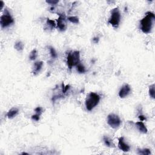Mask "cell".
Returning a JSON list of instances; mask_svg holds the SVG:
<instances>
[{
  "label": "cell",
  "instance_id": "cell-10",
  "mask_svg": "<svg viewBox=\"0 0 155 155\" xmlns=\"http://www.w3.org/2000/svg\"><path fill=\"white\" fill-rule=\"evenodd\" d=\"M43 66V61H38L36 62L34 64V70L32 72L33 75H36L41 71L42 67Z\"/></svg>",
  "mask_w": 155,
  "mask_h": 155
},
{
  "label": "cell",
  "instance_id": "cell-11",
  "mask_svg": "<svg viewBox=\"0 0 155 155\" xmlns=\"http://www.w3.org/2000/svg\"><path fill=\"white\" fill-rule=\"evenodd\" d=\"M136 126L139 131L140 132L142 133L146 134L147 133L148 130H147V127H146L145 124L142 122V121H139V122H136Z\"/></svg>",
  "mask_w": 155,
  "mask_h": 155
},
{
  "label": "cell",
  "instance_id": "cell-29",
  "mask_svg": "<svg viewBox=\"0 0 155 155\" xmlns=\"http://www.w3.org/2000/svg\"><path fill=\"white\" fill-rule=\"evenodd\" d=\"M22 155H28V153H22Z\"/></svg>",
  "mask_w": 155,
  "mask_h": 155
},
{
  "label": "cell",
  "instance_id": "cell-20",
  "mask_svg": "<svg viewBox=\"0 0 155 155\" xmlns=\"http://www.w3.org/2000/svg\"><path fill=\"white\" fill-rule=\"evenodd\" d=\"M68 20L71 23H74V24H78L79 23V18L77 17H68Z\"/></svg>",
  "mask_w": 155,
  "mask_h": 155
},
{
  "label": "cell",
  "instance_id": "cell-24",
  "mask_svg": "<svg viewBox=\"0 0 155 155\" xmlns=\"http://www.w3.org/2000/svg\"><path fill=\"white\" fill-rule=\"evenodd\" d=\"M59 2V1L58 0H47L46 1V2L47 3L49 4H51V5H55L58 2Z\"/></svg>",
  "mask_w": 155,
  "mask_h": 155
},
{
  "label": "cell",
  "instance_id": "cell-21",
  "mask_svg": "<svg viewBox=\"0 0 155 155\" xmlns=\"http://www.w3.org/2000/svg\"><path fill=\"white\" fill-rule=\"evenodd\" d=\"M49 50H50V55H51V56L52 58H56L58 55H57V53L56 50H55L54 48L52 46H49Z\"/></svg>",
  "mask_w": 155,
  "mask_h": 155
},
{
  "label": "cell",
  "instance_id": "cell-19",
  "mask_svg": "<svg viewBox=\"0 0 155 155\" xmlns=\"http://www.w3.org/2000/svg\"><path fill=\"white\" fill-rule=\"evenodd\" d=\"M46 24H47V26L49 27H50L51 29H53V28H54V27H55L56 26V24L55 23L54 21L51 20V19H49V18L47 19Z\"/></svg>",
  "mask_w": 155,
  "mask_h": 155
},
{
  "label": "cell",
  "instance_id": "cell-4",
  "mask_svg": "<svg viewBox=\"0 0 155 155\" xmlns=\"http://www.w3.org/2000/svg\"><path fill=\"white\" fill-rule=\"evenodd\" d=\"M121 13L118 7L113 9L111 12V17L109 19V23L111 24L113 27L117 28L119 25L121 21Z\"/></svg>",
  "mask_w": 155,
  "mask_h": 155
},
{
  "label": "cell",
  "instance_id": "cell-2",
  "mask_svg": "<svg viewBox=\"0 0 155 155\" xmlns=\"http://www.w3.org/2000/svg\"><path fill=\"white\" fill-rule=\"evenodd\" d=\"M100 101V96L98 94L94 92H90L87 96L85 100V107L87 110L91 111Z\"/></svg>",
  "mask_w": 155,
  "mask_h": 155
},
{
  "label": "cell",
  "instance_id": "cell-28",
  "mask_svg": "<svg viewBox=\"0 0 155 155\" xmlns=\"http://www.w3.org/2000/svg\"><path fill=\"white\" fill-rule=\"evenodd\" d=\"M0 3H1V9H2V7H3L4 6V2L2 1H0Z\"/></svg>",
  "mask_w": 155,
  "mask_h": 155
},
{
  "label": "cell",
  "instance_id": "cell-22",
  "mask_svg": "<svg viewBox=\"0 0 155 155\" xmlns=\"http://www.w3.org/2000/svg\"><path fill=\"white\" fill-rule=\"evenodd\" d=\"M70 89V85H64V83L62 84V92L63 93H65L67 91V90Z\"/></svg>",
  "mask_w": 155,
  "mask_h": 155
},
{
  "label": "cell",
  "instance_id": "cell-8",
  "mask_svg": "<svg viewBox=\"0 0 155 155\" xmlns=\"http://www.w3.org/2000/svg\"><path fill=\"white\" fill-rule=\"evenodd\" d=\"M131 89L128 84H125L122 87L119 92V96L121 98H124L130 94Z\"/></svg>",
  "mask_w": 155,
  "mask_h": 155
},
{
  "label": "cell",
  "instance_id": "cell-25",
  "mask_svg": "<svg viewBox=\"0 0 155 155\" xmlns=\"http://www.w3.org/2000/svg\"><path fill=\"white\" fill-rule=\"evenodd\" d=\"M39 118H40V115H38V114H35L32 116V119L33 120H35L36 121H38L39 120Z\"/></svg>",
  "mask_w": 155,
  "mask_h": 155
},
{
  "label": "cell",
  "instance_id": "cell-26",
  "mask_svg": "<svg viewBox=\"0 0 155 155\" xmlns=\"http://www.w3.org/2000/svg\"><path fill=\"white\" fill-rule=\"evenodd\" d=\"M139 119L141 121H143L144 120H146V118L144 115H139Z\"/></svg>",
  "mask_w": 155,
  "mask_h": 155
},
{
  "label": "cell",
  "instance_id": "cell-15",
  "mask_svg": "<svg viewBox=\"0 0 155 155\" xmlns=\"http://www.w3.org/2000/svg\"><path fill=\"white\" fill-rule=\"evenodd\" d=\"M137 153L139 155H148L151 154V152L148 148H144V149H137Z\"/></svg>",
  "mask_w": 155,
  "mask_h": 155
},
{
  "label": "cell",
  "instance_id": "cell-9",
  "mask_svg": "<svg viewBox=\"0 0 155 155\" xmlns=\"http://www.w3.org/2000/svg\"><path fill=\"white\" fill-rule=\"evenodd\" d=\"M118 147L120 150L124 152H127L130 151V147L127 144L124 142L123 137H121L118 139Z\"/></svg>",
  "mask_w": 155,
  "mask_h": 155
},
{
  "label": "cell",
  "instance_id": "cell-5",
  "mask_svg": "<svg viewBox=\"0 0 155 155\" xmlns=\"http://www.w3.org/2000/svg\"><path fill=\"white\" fill-rule=\"evenodd\" d=\"M14 23V19L7 9L5 10L4 14L2 15L0 19V24L2 28H5Z\"/></svg>",
  "mask_w": 155,
  "mask_h": 155
},
{
  "label": "cell",
  "instance_id": "cell-6",
  "mask_svg": "<svg viewBox=\"0 0 155 155\" xmlns=\"http://www.w3.org/2000/svg\"><path fill=\"white\" fill-rule=\"evenodd\" d=\"M107 123L111 128H118L121 124V120L118 115L111 113L107 117Z\"/></svg>",
  "mask_w": 155,
  "mask_h": 155
},
{
  "label": "cell",
  "instance_id": "cell-17",
  "mask_svg": "<svg viewBox=\"0 0 155 155\" xmlns=\"http://www.w3.org/2000/svg\"><path fill=\"white\" fill-rule=\"evenodd\" d=\"M37 56H38V52L36 49H33L30 53L29 58L30 59V60H35Z\"/></svg>",
  "mask_w": 155,
  "mask_h": 155
},
{
  "label": "cell",
  "instance_id": "cell-3",
  "mask_svg": "<svg viewBox=\"0 0 155 155\" xmlns=\"http://www.w3.org/2000/svg\"><path fill=\"white\" fill-rule=\"evenodd\" d=\"M67 63L70 70L74 66H76L80 63V52L78 50L70 52L67 56Z\"/></svg>",
  "mask_w": 155,
  "mask_h": 155
},
{
  "label": "cell",
  "instance_id": "cell-27",
  "mask_svg": "<svg viewBox=\"0 0 155 155\" xmlns=\"http://www.w3.org/2000/svg\"><path fill=\"white\" fill-rule=\"evenodd\" d=\"M93 42L95 43H98L99 41V38H94L93 39Z\"/></svg>",
  "mask_w": 155,
  "mask_h": 155
},
{
  "label": "cell",
  "instance_id": "cell-16",
  "mask_svg": "<svg viewBox=\"0 0 155 155\" xmlns=\"http://www.w3.org/2000/svg\"><path fill=\"white\" fill-rule=\"evenodd\" d=\"M76 67H77L78 72L79 73H85V72H86L85 67H84L82 64H81V63H79V64H78V65H76Z\"/></svg>",
  "mask_w": 155,
  "mask_h": 155
},
{
  "label": "cell",
  "instance_id": "cell-13",
  "mask_svg": "<svg viewBox=\"0 0 155 155\" xmlns=\"http://www.w3.org/2000/svg\"><path fill=\"white\" fill-rule=\"evenodd\" d=\"M103 141L104 142V144H105V146L108 147H115L113 143L112 142L111 140L110 139L109 137H107V136H104L103 137Z\"/></svg>",
  "mask_w": 155,
  "mask_h": 155
},
{
  "label": "cell",
  "instance_id": "cell-18",
  "mask_svg": "<svg viewBox=\"0 0 155 155\" xmlns=\"http://www.w3.org/2000/svg\"><path fill=\"white\" fill-rule=\"evenodd\" d=\"M155 84H152V85L149 87V95L152 98L155 99Z\"/></svg>",
  "mask_w": 155,
  "mask_h": 155
},
{
  "label": "cell",
  "instance_id": "cell-1",
  "mask_svg": "<svg viewBox=\"0 0 155 155\" xmlns=\"http://www.w3.org/2000/svg\"><path fill=\"white\" fill-rule=\"evenodd\" d=\"M155 17V14L151 12L146 13V15L140 21L141 29L144 33H149L151 32L154 24Z\"/></svg>",
  "mask_w": 155,
  "mask_h": 155
},
{
  "label": "cell",
  "instance_id": "cell-12",
  "mask_svg": "<svg viewBox=\"0 0 155 155\" xmlns=\"http://www.w3.org/2000/svg\"><path fill=\"white\" fill-rule=\"evenodd\" d=\"M18 109L17 108H12V109L9 110L7 113V116L9 119L13 118V117L16 116L18 113Z\"/></svg>",
  "mask_w": 155,
  "mask_h": 155
},
{
  "label": "cell",
  "instance_id": "cell-7",
  "mask_svg": "<svg viewBox=\"0 0 155 155\" xmlns=\"http://www.w3.org/2000/svg\"><path fill=\"white\" fill-rule=\"evenodd\" d=\"M57 27L61 31H65L67 28L66 20H65V15L60 14L59 17L57 19Z\"/></svg>",
  "mask_w": 155,
  "mask_h": 155
},
{
  "label": "cell",
  "instance_id": "cell-14",
  "mask_svg": "<svg viewBox=\"0 0 155 155\" xmlns=\"http://www.w3.org/2000/svg\"><path fill=\"white\" fill-rule=\"evenodd\" d=\"M14 47L18 51H22L24 49V44L21 41H18L15 44Z\"/></svg>",
  "mask_w": 155,
  "mask_h": 155
},
{
  "label": "cell",
  "instance_id": "cell-23",
  "mask_svg": "<svg viewBox=\"0 0 155 155\" xmlns=\"http://www.w3.org/2000/svg\"><path fill=\"white\" fill-rule=\"evenodd\" d=\"M35 111L36 114H38V115L41 116V115L43 113V109L41 107H36L35 109Z\"/></svg>",
  "mask_w": 155,
  "mask_h": 155
}]
</instances>
